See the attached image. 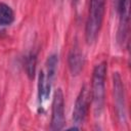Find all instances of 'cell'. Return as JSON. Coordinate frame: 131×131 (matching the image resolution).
Returning <instances> with one entry per match:
<instances>
[{"label":"cell","instance_id":"5","mask_svg":"<svg viewBox=\"0 0 131 131\" xmlns=\"http://www.w3.org/2000/svg\"><path fill=\"white\" fill-rule=\"evenodd\" d=\"M113 86H114V101L116 114L121 123L126 121V102H125V91L122 78L119 73L113 75Z\"/></svg>","mask_w":131,"mask_h":131},{"label":"cell","instance_id":"11","mask_svg":"<svg viewBox=\"0 0 131 131\" xmlns=\"http://www.w3.org/2000/svg\"><path fill=\"white\" fill-rule=\"evenodd\" d=\"M73 1H74V3H76V2L78 1V0H73Z\"/></svg>","mask_w":131,"mask_h":131},{"label":"cell","instance_id":"1","mask_svg":"<svg viewBox=\"0 0 131 131\" xmlns=\"http://www.w3.org/2000/svg\"><path fill=\"white\" fill-rule=\"evenodd\" d=\"M105 75H106V63L100 62L95 66L92 74L91 82V101L93 104L94 114L99 116L102 112L104 104L105 95Z\"/></svg>","mask_w":131,"mask_h":131},{"label":"cell","instance_id":"6","mask_svg":"<svg viewBox=\"0 0 131 131\" xmlns=\"http://www.w3.org/2000/svg\"><path fill=\"white\" fill-rule=\"evenodd\" d=\"M91 95H90V90L89 88L84 85L79 94L78 97L76 99L75 102V106H74V111H73V122L76 125H81L87 115L88 108H89V104H90V99Z\"/></svg>","mask_w":131,"mask_h":131},{"label":"cell","instance_id":"8","mask_svg":"<svg viewBox=\"0 0 131 131\" xmlns=\"http://www.w3.org/2000/svg\"><path fill=\"white\" fill-rule=\"evenodd\" d=\"M14 19V13L10 6L0 3V26H8Z\"/></svg>","mask_w":131,"mask_h":131},{"label":"cell","instance_id":"10","mask_svg":"<svg viewBox=\"0 0 131 131\" xmlns=\"http://www.w3.org/2000/svg\"><path fill=\"white\" fill-rule=\"evenodd\" d=\"M114 4L119 14L129 11V0H114Z\"/></svg>","mask_w":131,"mask_h":131},{"label":"cell","instance_id":"3","mask_svg":"<svg viewBox=\"0 0 131 131\" xmlns=\"http://www.w3.org/2000/svg\"><path fill=\"white\" fill-rule=\"evenodd\" d=\"M57 61L58 58L55 54L50 55L45 62V68L42 71H40L39 81H38V96L40 102L46 100L49 96L52 82L56 72Z\"/></svg>","mask_w":131,"mask_h":131},{"label":"cell","instance_id":"4","mask_svg":"<svg viewBox=\"0 0 131 131\" xmlns=\"http://www.w3.org/2000/svg\"><path fill=\"white\" fill-rule=\"evenodd\" d=\"M64 125V99L61 89H56L53 94L51 108V130H61Z\"/></svg>","mask_w":131,"mask_h":131},{"label":"cell","instance_id":"7","mask_svg":"<svg viewBox=\"0 0 131 131\" xmlns=\"http://www.w3.org/2000/svg\"><path fill=\"white\" fill-rule=\"evenodd\" d=\"M68 62H69L70 71L73 76H77L81 73L83 66H84V56H83L80 48L78 47V45H75L71 49V51L69 53Z\"/></svg>","mask_w":131,"mask_h":131},{"label":"cell","instance_id":"9","mask_svg":"<svg viewBox=\"0 0 131 131\" xmlns=\"http://www.w3.org/2000/svg\"><path fill=\"white\" fill-rule=\"evenodd\" d=\"M36 64H37V54L34 51H31L25 58V69L30 79H34L35 77Z\"/></svg>","mask_w":131,"mask_h":131},{"label":"cell","instance_id":"2","mask_svg":"<svg viewBox=\"0 0 131 131\" xmlns=\"http://www.w3.org/2000/svg\"><path fill=\"white\" fill-rule=\"evenodd\" d=\"M105 1L106 0H90L85 26V38L89 44L93 43L99 35L105 11Z\"/></svg>","mask_w":131,"mask_h":131}]
</instances>
